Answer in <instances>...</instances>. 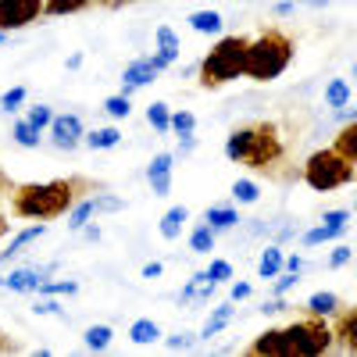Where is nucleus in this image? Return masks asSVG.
<instances>
[{
    "label": "nucleus",
    "mask_w": 357,
    "mask_h": 357,
    "mask_svg": "<svg viewBox=\"0 0 357 357\" xmlns=\"http://www.w3.org/2000/svg\"><path fill=\"white\" fill-rule=\"evenodd\" d=\"M47 272H54V264H47V268H36V264H33V268H18V272H11V275L0 279V286H8V289H15V293H36Z\"/></svg>",
    "instance_id": "nucleus-13"
},
{
    "label": "nucleus",
    "mask_w": 357,
    "mask_h": 357,
    "mask_svg": "<svg viewBox=\"0 0 357 357\" xmlns=\"http://www.w3.org/2000/svg\"><path fill=\"white\" fill-rule=\"evenodd\" d=\"M8 229H11V222H8L4 215H0V240H4V236H8Z\"/></svg>",
    "instance_id": "nucleus-53"
},
{
    "label": "nucleus",
    "mask_w": 357,
    "mask_h": 357,
    "mask_svg": "<svg viewBox=\"0 0 357 357\" xmlns=\"http://www.w3.org/2000/svg\"><path fill=\"white\" fill-rule=\"evenodd\" d=\"M33 311L36 314H61V304H57V301H36Z\"/></svg>",
    "instance_id": "nucleus-46"
},
{
    "label": "nucleus",
    "mask_w": 357,
    "mask_h": 357,
    "mask_svg": "<svg viewBox=\"0 0 357 357\" xmlns=\"http://www.w3.org/2000/svg\"><path fill=\"white\" fill-rule=\"evenodd\" d=\"M172 168H175V154H168V151H161L151 165H146V183H151L154 197L172 193Z\"/></svg>",
    "instance_id": "nucleus-9"
},
{
    "label": "nucleus",
    "mask_w": 357,
    "mask_h": 357,
    "mask_svg": "<svg viewBox=\"0 0 357 357\" xmlns=\"http://www.w3.org/2000/svg\"><path fill=\"white\" fill-rule=\"evenodd\" d=\"M36 293H43V296H75L79 282H72V279H65V282H40Z\"/></svg>",
    "instance_id": "nucleus-35"
},
{
    "label": "nucleus",
    "mask_w": 357,
    "mask_h": 357,
    "mask_svg": "<svg viewBox=\"0 0 357 357\" xmlns=\"http://www.w3.org/2000/svg\"><path fill=\"white\" fill-rule=\"evenodd\" d=\"M254 289H250V282H232V289H229V296H232V304L236 301H247Z\"/></svg>",
    "instance_id": "nucleus-45"
},
{
    "label": "nucleus",
    "mask_w": 357,
    "mask_h": 357,
    "mask_svg": "<svg viewBox=\"0 0 357 357\" xmlns=\"http://www.w3.org/2000/svg\"><path fill=\"white\" fill-rule=\"evenodd\" d=\"M333 146H336V151H340L350 165H357V118H354V122H347V126H340Z\"/></svg>",
    "instance_id": "nucleus-19"
},
{
    "label": "nucleus",
    "mask_w": 357,
    "mask_h": 357,
    "mask_svg": "<svg viewBox=\"0 0 357 357\" xmlns=\"http://www.w3.org/2000/svg\"><path fill=\"white\" fill-rule=\"evenodd\" d=\"M186 222H190V207L178 204V207H168L158 229H161L165 240H178V236H183V229H186Z\"/></svg>",
    "instance_id": "nucleus-16"
},
{
    "label": "nucleus",
    "mask_w": 357,
    "mask_h": 357,
    "mask_svg": "<svg viewBox=\"0 0 357 357\" xmlns=\"http://www.w3.org/2000/svg\"><path fill=\"white\" fill-rule=\"evenodd\" d=\"M275 279H279V275H275ZM296 282H301V279H296V272H286V275H282V279L275 282V293L282 296V293H289V289H293Z\"/></svg>",
    "instance_id": "nucleus-43"
},
{
    "label": "nucleus",
    "mask_w": 357,
    "mask_h": 357,
    "mask_svg": "<svg viewBox=\"0 0 357 357\" xmlns=\"http://www.w3.org/2000/svg\"><path fill=\"white\" fill-rule=\"evenodd\" d=\"M247 354H254V357H286V333L282 329H264L247 347Z\"/></svg>",
    "instance_id": "nucleus-14"
},
{
    "label": "nucleus",
    "mask_w": 357,
    "mask_h": 357,
    "mask_svg": "<svg viewBox=\"0 0 357 357\" xmlns=\"http://www.w3.org/2000/svg\"><path fill=\"white\" fill-rule=\"evenodd\" d=\"M261 311H264V314H279V311H286V304H282V301H268Z\"/></svg>",
    "instance_id": "nucleus-52"
},
{
    "label": "nucleus",
    "mask_w": 357,
    "mask_h": 357,
    "mask_svg": "<svg viewBox=\"0 0 357 357\" xmlns=\"http://www.w3.org/2000/svg\"><path fill=\"white\" fill-rule=\"evenodd\" d=\"M29 122L43 132V129H50V122H54V111H50L47 104H36V107H29Z\"/></svg>",
    "instance_id": "nucleus-38"
},
{
    "label": "nucleus",
    "mask_w": 357,
    "mask_h": 357,
    "mask_svg": "<svg viewBox=\"0 0 357 357\" xmlns=\"http://www.w3.org/2000/svg\"><path fill=\"white\" fill-rule=\"evenodd\" d=\"M40 15H43V0H0V29L4 33L33 25Z\"/></svg>",
    "instance_id": "nucleus-7"
},
{
    "label": "nucleus",
    "mask_w": 357,
    "mask_h": 357,
    "mask_svg": "<svg viewBox=\"0 0 357 357\" xmlns=\"http://www.w3.org/2000/svg\"><path fill=\"white\" fill-rule=\"evenodd\" d=\"M4 40H8V33H4V29H0V43H4Z\"/></svg>",
    "instance_id": "nucleus-56"
},
{
    "label": "nucleus",
    "mask_w": 357,
    "mask_h": 357,
    "mask_svg": "<svg viewBox=\"0 0 357 357\" xmlns=\"http://www.w3.org/2000/svg\"><path fill=\"white\" fill-rule=\"evenodd\" d=\"M333 347H340V350H347V354H357V307L336 311V321H333Z\"/></svg>",
    "instance_id": "nucleus-10"
},
{
    "label": "nucleus",
    "mask_w": 357,
    "mask_h": 357,
    "mask_svg": "<svg viewBox=\"0 0 357 357\" xmlns=\"http://www.w3.org/2000/svg\"><path fill=\"white\" fill-rule=\"evenodd\" d=\"M165 272V264H158V261H151V264H143V279H158Z\"/></svg>",
    "instance_id": "nucleus-48"
},
{
    "label": "nucleus",
    "mask_w": 357,
    "mask_h": 357,
    "mask_svg": "<svg viewBox=\"0 0 357 357\" xmlns=\"http://www.w3.org/2000/svg\"><path fill=\"white\" fill-rule=\"evenodd\" d=\"M336 118H340V126H347V122H354V118H357V107L343 104V107H336Z\"/></svg>",
    "instance_id": "nucleus-47"
},
{
    "label": "nucleus",
    "mask_w": 357,
    "mask_h": 357,
    "mask_svg": "<svg viewBox=\"0 0 357 357\" xmlns=\"http://www.w3.org/2000/svg\"><path fill=\"white\" fill-rule=\"evenodd\" d=\"M207 279H211L215 286L232 282V264H229V261H222V257H215L211 264H207Z\"/></svg>",
    "instance_id": "nucleus-34"
},
{
    "label": "nucleus",
    "mask_w": 357,
    "mask_h": 357,
    "mask_svg": "<svg viewBox=\"0 0 357 357\" xmlns=\"http://www.w3.org/2000/svg\"><path fill=\"white\" fill-rule=\"evenodd\" d=\"M197 129V118L190 114V111H172V132H193Z\"/></svg>",
    "instance_id": "nucleus-39"
},
{
    "label": "nucleus",
    "mask_w": 357,
    "mask_h": 357,
    "mask_svg": "<svg viewBox=\"0 0 357 357\" xmlns=\"http://www.w3.org/2000/svg\"><path fill=\"white\" fill-rule=\"evenodd\" d=\"M325 104H329V107L350 104V82L347 79H333L329 86H325Z\"/></svg>",
    "instance_id": "nucleus-31"
},
{
    "label": "nucleus",
    "mask_w": 357,
    "mask_h": 357,
    "mask_svg": "<svg viewBox=\"0 0 357 357\" xmlns=\"http://www.w3.org/2000/svg\"><path fill=\"white\" fill-rule=\"evenodd\" d=\"M301 268H304V257H301V254L286 257V272H301Z\"/></svg>",
    "instance_id": "nucleus-51"
},
{
    "label": "nucleus",
    "mask_w": 357,
    "mask_h": 357,
    "mask_svg": "<svg viewBox=\"0 0 357 357\" xmlns=\"http://www.w3.org/2000/svg\"><path fill=\"white\" fill-rule=\"evenodd\" d=\"M286 154L282 136L275 122H254L243 129H232L225 139V158L236 165H247L254 172H268L272 165H279Z\"/></svg>",
    "instance_id": "nucleus-2"
},
{
    "label": "nucleus",
    "mask_w": 357,
    "mask_h": 357,
    "mask_svg": "<svg viewBox=\"0 0 357 357\" xmlns=\"http://www.w3.org/2000/svg\"><path fill=\"white\" fill-rule=\"evenodd\" d=\"M350 257H354V250H350V247H336V250L329 254V268H343Z\"/></svg>",
    "instance_id": "nucleus-42"
},
{
    "label": "nucleus",
    "mask_w": 357,
    "mask_h": 357,
    "mask_svg": "<svg viewBox=\"0 0 357 357\" xmlns=\"http://www.w3.org/2000/svg\"><path fill=\"white\" fill-rule=\"evenodd\" d=\"M354 79H357V65H354Z\"/></svg>",
    "instance_id": "nucleus-58"
},
{
    "label": "nucleus",
    "mask_w": 357,
    "mask_h": 357,
    "mask_svg": "<svg viewBox=\"0 0 357 357\" xmlns=\"http://www.w3.org/2000/svg\"><path fill=\"white\" fill-rule=\"evenodd\" d=\"M89 4H97V0H43V15H75Z\"/></svg>",
    "instance_id": "nucleus-29"
},
{
    "label": "nucleus",
    "mask_w": 357,
    "mask_h": 357,
    "mask_svg": "<svg viewBox=\"0 0 357 357\" xmlns=\"http://www.w3.org/2000/svg\"><path fill=\"white\" fill-rule=\"evenodd\" d=\"M129 340H132L136 347H151V343L161 340V325H158L154 318H139V321L129 325Z\"/></svg>",
    "instance_id": "nucleus-18"
},
{
    "label": "nucleus",
    "mask_w": 357,
    "mask_h": 357,
    "mask_svg": "<svg viewBox=\"0 0 357 357\" xmlns=\"http://www.w3.org/2000/svg\"><path fill=\"white\" fill-rule=\"evenodd\" d=\"M79 232L86 236V240H89V243H97V240H100V229H97V225H89V222H86V225H82Z\"/></svg>",
    "instance_id": "nucleus-50"
},
{
    "label": "nucleus",
    "mask_w": 357,
    "mask_h": 357,
    "mask_svg": "<svg viewBox=\"0 0 357 357\" xmlns=\"http://www.w3.org/2000/svg\"><path fill=\"white\" fill-rule=\"evenodd\" d=\"M357 178V165H350L336 146H321L314 151L307 161H304V183L314 190V193H333V190H343Z\"/></svg>",
    "instance_id": "nucleus-5"
},
{
    "label": "nucleus",
    "mask_w": 357,
    "mask_h": 357,
    "mask_svg": "<svg viewBox=\"0 0 357 357\" xmlns=\"http://www.w3.org/2000/svg\"><path fill=\"white\" fill-rule=\"evenodd\" d=\"M232 200L236 204H257L261 200V186L254 183V178H236L232 183Z\"/></svg>",
    "instance_id": "nucleus-28"
},
{
    "label": "nucleus",
    "mask_w": 357,
    "mask_h": 357,
    "mask_svg": "<svg viewBox=\"0 0 357 357\" xmlns=\"http://www.w3.org/2000/svg\"><path fill=\"white\" fill-rule=\"evenodd\" d=\"M336 236H343V229H333V225H314V229H307V232L301 236V243H304V247H318V243L336 240Z\"/></svg>",
    "instance_id": "nucleus-32"
},
{
    "label": "nucleus",
    "mask_w": 357,
    "mask_h": 357,
    "mask_svg": "<svg viewBox=\"0 0 357 357\" xmlns=\"http://www.w3.org/2000/svg\"><path fill=\"white\" fill-rule=\"evenodd\" d=\"M282 268H286V254H282V247H279V243L264 247V254H261V261H257V275H261V279H275Z\"/></svg>",
    "instance_id": "nucleus-17"
},
{
    "label": "nucleus",
    "mask_w": 357,
    "mask_h": 357,
    "mask_svg": "<svg viewBox=\"0 0 357 357\" xmlns=\"http://www.w3.org/2000/svg\"><path fill=\"white\" fill-rule=\"evenodd\" d=\"M97 4H107V8H118V4H129V0H97Z\"/></svg>",
    "instance_id": "nucleus-55"
},
{
    "label": "nucleus",
    "mask_w": 357,
    "mask_h": 357,
    "mask_svg": "<svg viewBox=\"0 0 357 357\" xmlns=\"http://www.w3.org/2000/svg\"><path fill=\"white\" fill-rule=\"evenodd\" d=\"M25 97H29V93H25V86H15V89H8V93L0 97V107L11 114V111H18V107L25 104Z\"/></svg>",
    "instance_id": "nucleus-40"
},
{
    "label": "nucleus",
    "mask_w": 357,
    "mask_h": 357,
    "mask_svg": "<svg viewBox=\"0 0 357 357\" xmlns=\"http://www.w3.org/2000/svg\"><path fill=\"white\" fill-rule=\"evenodd\" d=\"M50 136H54V146H57V151H75V146L86 139L79 114H54V122H50Z\"/></svg>",
    "instance_id": "nucleus-8"
},
{
    "label": "nucleus",
    "mask_w": 357,
    "mask_h": 357,
    "mask_svg": "<svg viewBox=\"0 0 357 357\" xmlns=\"http://www.w3.org/2000/svg\"><path fill=\"white\" fill-rule=\"evenodd\" d=\"M190 29H193V33H218V29H222V15L218 11H193L190 15Z\"/></svg>",
    "instance_id": "nucleus-27"
},
{
    "label": "nucleus",
    "mask_w": 357,
    "mask_h": 357,
    "mask_svg": "<svg viewBox=\"0 0 357 357\" xmlns=\"http://www.w3.org/2000/svg\"><path fill=\"white\" fill-rule=\"evenodd\" d=\"M86 178H54V183H22L11 193V215L29 222L61 218L75 207L79 190H86Z\"/></svg>",
    "instance_id": "nucleus-1"
},
{
    "label": "nucleus",
    "mask_w": 357,
    "mask_h": 357,
    "mask_svg": "<svg viewBox=\"0 0 357 357\" xmlns=\"http://www.w3.org/2000/svg\"><path fill=\"white\" fill-rule=\"evenodd\" d=\"M350 222V211H325L321 215V225H333V229H347Z\"/></svg>",
    "instance_id": "nucleus-41"
},
{
    "label": "nucleus",
    "mask_w": 357,
    "mask_h": 357,
    "mask_svg": "<svg viewBox=\"0 0 357 357\" xmlns=\"http://www.w3.org/2000/svg\"><path fill=\"white\" fill-rule=\"evenodd\" d=\"M11 136H15L18 146H29V151H33V146H40V129L29 122V118H18L15 129H11Z\"/></svg>",
    "instance_id": "nucleus-26"
},
{
    "label": "nucleus",
    "mask_w": 357,
    "mask_h": 357,
    "mask_svg": "<svg viewBox=\"0 0 357 357\" xmlns=\"http://www.w3.org/2000/svg\"><path fill=\"white\" fill-rule=\"evenodd\" d=\"M178 139H183V143H178V154H190V151H193V146H197V139H193V132H183V136H178Z\"/></svg>",
    "instance_id": "nucleus-49"
},
{
    "label": "nucleus",
    "mask_w": 357,
    "mask_h": 357,
    "mask_svg": "<svg viewBox=\"0 0 357 357\" xmlns=\"http://www.w3.org/2000/svg\"><path fill=\"white\" fill-rule=\"evenodd\" d=\"M204 222L211 225L215 232H225V229H236V225H240V215H236V207H207V211H204Z\"/></svg>",
    "instance_id": "nucleus-22"
},
{
    "label": "nucleus",
    "mask_w": 357,
    "mask_h": 357,
    "mask_svg": "<svg viewBox=\"0 0 357 357\" xmlns=\"http://www.w3.org/2000/svg\"><path fill=\"white\" fill-rule=\"evenodd\" d=\"M215 229L211 225H207V222H200L193 232H190V250L193 254H207V250H215Z\"/></svg>",
    "instance_id": "nucleus-25"
},
{
    "label": "nucleus",
    "mask_w": 357,
    "mask_h": 357,
    "mask_svg": "<svg viewBox=\"0 0 357 357\" xmlns=\"http://www.w3.org/2000/svg\"><path fill=\"white\" fill-rule=\"evenodd\" d=\"M146 122H151V129L154 132H172V107L165 104V100H154L151 107H146Z\"/></svg>",
    "instance_id": "nucleus-24"
},
{
    "label": "nucleus",
    "mask_w": 357,
    "mask_h": 357,
    "mask_svg": "<svg viewBox=\"0 0 357 357\" xmlns=\"http://www.w3.org/2000/svg\"><path fill=\"white\" fill-rule=\"evenodd\" d=\"M293 50L296 47H293V40L282 33V29H264V33L257 40H250V47H247V68H243V75L254 79V82L279 79L289 68V61H293Z\"/></svg>",
    "instance_id": "nucleus-3"
},
{
    "label": "nucleus",
    "mask_w": 357,
    "mask_h": 357,
    "mask_svg": "<svg viewBox=\"0 0 357 357\" xmlns=\"http://www.w3.org/2000/svg\"><path fill=\"white\" fill-rule=\"evenodd\" d=\"M190 347H193V336L190 333H178V336L168 340V350H190Z\"/></svg>",
    "instance_id": "nucleus-44"
},
{
    "label": "nucleus",
    "mask_w": 357,
    "mask_h": 357,
    "mask_svg": "<svg viewBox=\"0 0 357 357\" xmlns=\"http://www.w3.org/2000/svg\"><path fill=\"white\" fill-rule=\"evenodd\" d=\"M118 143H122V132H118L114 126L86 132V146H89V151H111V146H118Z\"/></svg>",
    "instance_id": "nucleus-23"
},
{
    "label": "nucleus",
    "mask_w": 357,
    "mask_h": 357,
    "mask_svg": "<svg viewBox=\"0 0 357 357\" xmlns=\"http://www.w3.org/2000/svg\"><path fill=\"white\" fill-rule=\"evenodd\" d=\"M232 314H236V307L232 304H218L215 311H211V318L204 321V329H200V340H211V336H218L225 325L232 321Z\"/></svg>",
    "instance_id": "nucleus-21"
},
{
    "label": "nucleus",
    "mask_w": 357,
    "mask_h": 357,
    "mask_svg": "<svg viewBox=\"0 0 357 357\" xmlns=\"http://www.w3.org/2000/svg\"><path fill=\"white\" fill-rule=\"evenodd\" d=\"M154 79H158V68L151 65V57H136V61L122 72V93L132 97L139 86H151Z\"/></svg>",
    "instance_id": "nucleus-12"
},
{
    "label": "nucleus",
    "mask_w": 357,
    "mask_h": 357,
    "mask_svg": "<svg viewBox=\"0 0 357 357\" xmlns=\"http://www.w3.org/2000/svg\"><path fill=\"white\" fill-rule=\"evenodd\" d=\"M240 4H254V0H240Z\"/></svg>",
    "instance_id": "nucleus-57"
},
{
    "label": "nucleus",
    "mask_w": 357,
    "mask_h": 357,
    "mask_svg": "<svg viewBox=\"0 0 357 357\" xmlns=\"http://www.w3.org/2000/svg\"><path fill=\"white\" fill-rule=\"evenodd\" d=\"M111 340H114L111 325H89V329H86V347H89V350H107Z\"/></svg>",
    "instance_id": "nucleus-30"
},
{
    "label": "nucleus",
    "mask_w": 357,
    "mask_h": 357,
    "mask_svg": "<svg viewBox=\"0 0 357 357\" xmlns=\"http://www.w3.org/2000/svg\"><path fill=\"white\" fill-rule=\"evenodd\" d=\"M154 40H158V54H151V65L158 68V72H165L168 65H175L178 61V36H175V29H168V25H158V33H154Z\"/></svg>",
    "instance_id": "nucleus-11"
},
{
    "label": "nucleus",
    "mask_w": 357,
    "mask_h": 357,
    "mask_svg": "<svg viewBox=\"0 0 357 357\" xmlns=\"http://www.w3.org/2000/svg\"><path fill=\"white\" fill-rule=\"evenodd\" d=\"M336 311H340V296H336V293L318 289V293H311V296H307V314H321V318H329V314H336Z\"/></svg>",
    "instance_id": "nucleus-20"
},
{
    "label": "nucleus",
    "mask_w": 357,
    "mask_h": 357,
    "mask_svg": "<svg viewBox=\"0 0 357 357\" xmlns=\"http://www.w3.org/2000/svg\"><path fill=\"white\" fill-rule=\"evenodd\" d=\"M286 357H318L333 350V325L321 314H307L286 325Z\"/></svg>",
    "instance_id": "nucleus-6"
},
{
    "label": "nucleus",
    "mask_w": 357,
    "mask_h": 357,
    "mask_svg": "<svg viewBox=\"0 0 357 357\" xmlns=\"http://www.w3.org/2000/svg\"><path fill=\"white\" fill-rule=\"evenodd\" d=\"M247 47H250L247 36H222L200 61V86L218 89L232 79H240L247 68Z\"/></svg>",
    "instance_id": "nucleus-4"
},
{
    "label": "nucleus",
    "mask_w": 357,
    "mask_h": 357,
    "mask_svg": "<svg viewBox=\"0 0 357 357\" xmlns=\"http://www.w3.org/2000/svg\"><path fill=\"white\" fill-rule=\"evenodd\" d=\"M47 232V222H36V225H29V229H22L18 236H15V240L4 247V250H0V264H8L11 257H18L22 254V247H29V243H36L40 240V236Z\"/></svg>",
    "instance_id": "nucleus-15"
},
{
    "label": "nucleus",
    "mask_w": 357,
    "mask_h": 357,
    "mask_svg": "<svg viewBox=\"0 0 357 357\" xmlns=\"http://www.w3.org/2000/svg\"><path fill=\"white\" fill-rule=\"evenodd\" d=\"M93 215H97V211H93V197H89V200L75 204L72 211H68V229H72V232H79V229H82L89 218H93Z\"/></svg>",
    "instance_id": "nucleus-33"
},
{
    "label": "nucleus",
    "mask_w": 357,
    "mask_h": 357,
    "mask_svg": "<svg viewBox=\"0 0 357 357\" xmlns=\"http://www.w3.org/2000/svg\"><path fill=\"white\" fill-rule=\"evenodd\" d=\"M289 11H293V0H286V4H279V8H275V15H289Z\"/></svg>",
    "instance_id": "nucleus-54"
},
{
    "label": "nucleus",
    "mask_w": 357,
    "mask_h": 357,
    "mask_svg": "<svg viewBox=\"0 0 357 357\" xmlns=\"http://www.w3.org/2000/svg\"><path fill=\"white\" fill-rule=\"evenodd\" d=\"M104 111H107L111 118H129L132 104H129V97H126V93H114V97H107V100H104Z\"/></svg>",
    "instance_id": "nucleus-37"
},
{
    "label": "nucleus",
    "mask_w": 357,
    "mask_h": 357,
    "mask_svg": "<svg viewBox=\"0 0 357 357\" xmlns=\"http://www.w3.org/2000/svg\"><path fill=\"white\" fill-rule=\"evenodd\" d=\"M122 207H126L122 197H111V193L93 197V211H97V215H114V211H122Z\"/></svg>",
    "instance_id": "nucleus-36"
}]
</instances>
